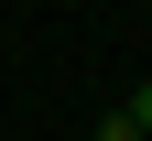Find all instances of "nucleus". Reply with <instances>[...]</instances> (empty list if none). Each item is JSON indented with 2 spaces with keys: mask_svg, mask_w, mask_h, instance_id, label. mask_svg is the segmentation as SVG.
Returning <instances> with one entry per match:
<instances>
[{
  "mask_svg": "<svg viewBox=\"0 0 152 141\" xmlns=\"http://www.w3.org/2000/svg\"><path fill=\"white\" fill-rule=\"evenodd\" d=\"M98 141H152V130H141L130 109H109V119H98Z\"/></svg>",
  "mask_w": 152,
  "mask_h": 141,
  "instance_id": "obj_1",
  "label": "nucleus"
},
{
  "mask_svg": "<svg viewBox=\"0 0 152 141\" xmlns=\"http://www.w3.org/2000/svg\"><path fill=\"white\" fill-rule=\"evenodd\" d=\"M120 109H130V119H141V130H152V76H141V87H130V98H120Z\"/></svg>",
  "mask_w": 152,
  "mask_h": 141,
  "instance_id": "obj_2",
  "label": "nucleus"
}]
</instances>
